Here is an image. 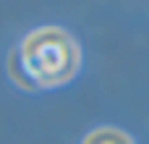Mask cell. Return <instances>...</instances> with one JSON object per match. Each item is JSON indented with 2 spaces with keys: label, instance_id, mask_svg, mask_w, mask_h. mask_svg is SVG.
<instances>
[{
  "label": "cell",
  "instance_id": "cell-1",
  "mask_svg": "<svg viewBox=\"0 0 149 144\" xmlns=\"http://www.w3.org/2000/svg\"><path fill=\"white\" fill-rule=\"evenodd\" d=\"M18 60L29 76L31 89H52L68 84L79 66L81 50L73 34L60 26H42L24 37L21 47L16 50Z\"/></svg>",
  "mask_w": 149,
  "mask_h": 144
},
{
  "label": "cell",
  "instance_id": "cell-2",
  "mask_svg": "<svg viewBox=\"0 0 149 144\" xmlns=\"http://www.w3.org/2000/svg\"><path fill=\"white\" fill-rule=\"evenodd\" d=\"M81 144H134V142L120 129H97V131H92Z\"/></svg>",
  "mask_w": 149,
  "mask_h": 144
},
{
  "label": "cell",
  "instance_id": "cell-3",
  "mask_svg": "<svg viewBox=\"0 0 149 144\" xmlns=\"http://www.w3.org/2000/svg\"><path fill=\"white\" fill-rule=\"evenodd\" d=\"M10 76L16 79V84H18V87H24V89H31V84H29V76H26V71H24L21 60H18V52H13V58H10Z\"/></svg>",
  "mask_w": 149,
  "mask_h": 144
}]
</instances>
